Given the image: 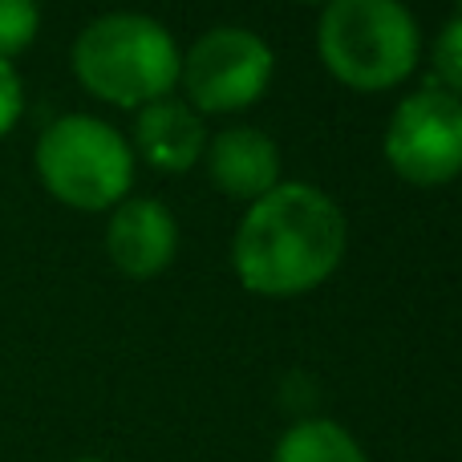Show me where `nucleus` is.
<instances>
[{
    "mask_svg": "<svg viewBox=\"0 0 462 462\" xmlns=\"http://www.w3.org/2000/svg\"><path fill=\"white\" fill-rule=\"evenodd\" d=\"M345 239V216L325 191L309 183H280L244 216L231 263L247 292L300 296L337 272Z\"/></svg>",
    "mask_w": 462,
    "mask_h": 462,
    "instance_id": "f257e3e1",
    "label": "nucleus"
},
{
    "mask_svg": "<svg viewBox=\"0 0 462 462\" xmlns=\"http://www.w3.org/2000/svg\"><path fill=\"white\" fill-rule=\"evenodd\" d=\"M179 45L154 16L110 13L97 16L73 41V73L94 97L122 110H143L175 89Z\"/></svg>",
    "mask_w": 462,
    "mask_h": 462,
    "instance_id": "f03ea898",
    "label": "nucleus"
},
{
    "mask_svg": "<svg viewBox=\"0 0 462 462\" xmlns=\"http://www.w3.org/2000/svg\"><path fill=\"white\" fill-rule=\"evenodd\" d=\"M320 61L349 89H390L418 65V24L398 0H328L317 24Z\"/></svg>",
    "mask_w": 462,
    "mask_h": 462,
    "instance_id": "7ed1b4c3",
    "label": "nucleus"
},
{
    "mask_svg": "<svg viewBox=\"0 0 462 462\" xmlns=\"http://www.w3.org/2000/svg\"><path fill=\"white\" fill-rule=\"evenodd\" d=\"M37 175L53 199L78 211H106L126 199L134 183V154L126 138L102 118L65 114L37 138Z\"/></svg>",
    "mask_w": 462,
    "mask_h": 462,
    "instance_id": "20e7f679",
    "label": "nucleus"
},
{
    "mask_svg": "<svg viewBox=\"0 0 462 462\" xmlns=\"http://www.w3.org/2000/svg\"><path fill=\"white\" fill-rule=\"evenodd\" d=\"M272 69H276V57H272L268 41L247 29H236V24H224V29L203 32L187 49L179 78L199 110L231 114L260 102L272 81Z\"/></svg>",
    "mask_w": 462,
    "mask_h": 462,
    "instance_id": "39448f33",
    "label": "nucleus"
},
{
    "mask_svg": "<svg viewBox=\"0 0 462 462\" xmlns=\"http://www.w3.org/2000/svg\"><path fill=\"white\" fill-rule=\"evenodd\" d=\"M385 159L398 179L439 187L462 175V102L447 89H418L393 110Z\"/></svg>",
    "mask_w": 462,
    "mask_h": 462,
    "instance_id": "423d86ee",
    "label": "nucleus"
},
{
    "mask_svg": "<svg viewBox=\"0 0 462 462\" xmlns=\"http://www.w3.org/2000/svg\"><path fill=\"white\" fill-rule=\"evenodd\" d=\"M179 247V227L171 211L159 199H130L114 211L106 227V252L114 268L126 272L130 280H151L167 272Z\"/></svg>",
    "mask_w": 462,
    "mask_h": 462,
    "instance_id": "0eeeda50",
    "label": "nucleus"
},
{
    "mask_svg": "<svg viewBox=\"0 0 462 462\" xmlns=\"http://www.w3.org/2000/svg\"><path fill=\"white\" fill-rule=\"evenodd\" d=\"M211 179L231 199H263L280 187V151L263 130L227 126L211 138Z\"/></svg>",
    "mask_w": 462,
    "mask_h": 462,
    "instance_id": "6e6552de",
    "label": "nucleus"
},
{
    "mask_svg": "<svg viewBox=\"0 0 462 462\" xmlns=\"http://www.w3.org/2000/svg\"><path fill=\"white\" fill-rule=\"evenodd\" d=\"M134 143L151 167L179 175V171H191L199 162L203 146H208V130L191 106L175 102V97H159V102L138 110Z\"/></svg>",
    "mask_w": 462,
    "mask_h": 462,
    "instance_id": "1a4fd4ad",
    "label": "nucleus"
},
{
    "mask_svg": "<svg viewBox=\"0 0 462 462\" xmlns=\"http://www.w3.org/2000/svg\"><path fill=\"white\" fill-rule=\"evenodd\" d=\"M272 462H369L361 442L328 418H304L280 434Z\"/></svg>",
    "mask_w": 462,
    "mask_h": 462,
    "instance_id": "9d476101",
    "label": "nucleus"
},
{
    "mask_svg": "<svg viewBox=\"0 0 462 462\" xmlns=\"http://www.w3.org/2000/svg\"><path fill=\"white\" fill-rule=\"evenodd\" d=\"M37 29H41L37 0H0V61L29 49Z\"/></svg>",
    "mask_w": 462,
    "mask_h": 462,
    "instance_id": "9b49d317",
    "label": "nucleus"
},
{
    "mask_svg": "<svg viewBox=\"0 0 462 462\" xmlns=\"http://www.w3.org/2000/svg\"><path fill=\"white\" fill-rule=\"evenodd\" d=\"M434 69L447 81V89L462 94V16H455L434 41Z\"/></svg>",
    "mask_w": 462,
    "mask_h": 462,
    "instance_id": "f8f14e48",
    "label": "nucleus"
},
{
    "mask_svg": "<svg viewBox=\"0 0 462 462\" xmlns=\"http://www.w3.org/2000/svg\"><path fill=\"white\" fill-rule=\"evenodd\" d=\"M24 110V89H21V73L13 69V61H0V138L16 126Z\"/></svg>",
    "mask_w": 462,
    "mask_h": 462,
    "instance_id": "ddd939ff",
    "label": "nucleus"
},
{
    "mask_svg": "<svg viewBox=\"0 0 462 462\" xmlns=\"http://www.w3.org/2000/svg\"><path fill=\"white\" fill-rule=\"evenodd\" d=\"M300 5H328V0H300Z\"/></svg>",
    "mask_w": 462,
    "mask_h": 462,
    "instance_id": "4468645a",
    "label": "nucleus"
},
{
    "mask_svg": "<svg viewBox=\"0 0 462 462\" xmlns=\"http://www.w3.org/2000/svg\"><path fill=\"white\" fill-rule=\"evenodd\" d=\"M73 462H106V458H73Z\"/></svg>",
    "mask_w": 462,
    "mask_h": 462,
    "instance_id": "2eb2a0df",
    "label": "nucleus"
},
{
    "mask_svg": "<svg viewBox=\"0 0 462 462\" xmlns=\"http://www.w3.org/2000/svg\"><path fill=\"white\" fill-rule=\"evenodd\" d=\"M458 5H462V0H458Z\"/></svg>",
    "mask_w": 462,
    "mask_h": 462,
    "instance_id": "dca6fc26",
    "label": "nucleus"
}]
</instances>
